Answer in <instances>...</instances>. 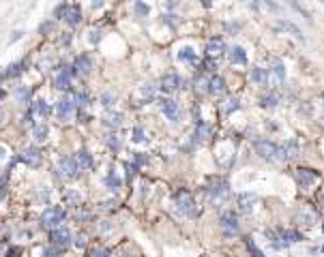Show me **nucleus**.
Here are the masks:
<instances>
[{"label":"nucleus","instance_id":"nucleus-1","mask_svg":"<svg viewBox=\"0 0 324 257\" xmlns=\"http://www.w3.org/2000/svg\"><path fill=\"white\" fill-rule=\"evenodd\" d=\"M256 152L260 154L264 161H271V163H282L285 161L284 157V148L282 146H275L273 142H268V139H260V142H256Z\"/></svg>","mask_w":324,"mask_h":257},{"label":"nucleus","instance_id":"nucleus-2","mask_svg":"<svg viewBox=\"0 0 324 257\" xmlns=\"http://www.w3.org/2000/svg\"><path fill=\"white\" fill-rule=\"evenodd\" d=\"M174 202H176V208L185 214V217H196L198 214V203H196V200H193V195L189 191H178Z\"/></svg>","mask_w":324,"mask_h":257},{"label":"nucleus","instance_id":"nucleus-3","mask_svg":"<svg viewBox=\"0 0 324 257\" xmlns=\"http://www.w3.org/2000/svg\"><path fill=\"white\" fill-rule=\"evenodd\" d=\"M64 221V210L61 206H54V208H47L41 217V223L45 225L47 229H54V227H61V223Z\"/></svg>","mask_w":324,"mask_h":257},{"label":"nucleus","instance_id":"nucleus-4","mask_svg":"<svg viewBox=\"0 0 324 257\" xmlns=\"http://www.w3.org/2000/svg\"><path fill=\"white\" fill-rule=\"evenodd\" d=\"M219 227L225 236H236L239 234V217H236L232 210H225L219 217Z\"/></svg>","mask_w":324,"mask_h":257},{"label":"nucleus","instance_id":"nucleus-5","mask_svg":"<svg viewBox=\"0 0 324 257\" xmlns=\"http://www.w3.org/2000/svg\"><path fill=\"white\" fill-rule=\"evenodd\" d=\"M230 195V184L225 180H213L208 186V197L213 202H223Z\"/></svg>","mask_w":324,"mask_h":257},{"label":"nucleus","instance_id":"nucleus-6","mask_svg":"<svg viewBox=\"0 0 324 257\" xmlns=\"http://www.w3.org/2000/svg\"><path fill=\"white\" fill-rule=\"evenodd\" d=\"M58 176L64 180H73L78 176V163L71 157H62L58 161Z\"/></svg>","mask_w":324,"mask_h":257},{"label":"nucleus","instance_id":"nucleus-7","mask_svg":"<svg viewBox=\"0 0 324 257\" xmlns=\"http://www.w3.org/2000/svg\"><path fill=\"white\" fill-rule=\"evenodd\" d=\"M294 176H296V182H299L303 189H309L314 182L320 180V174H318L316 169H307V167H299Z\"/></svg>","mask_w":324,"mask_h":257},{"label":"nucleus","instance_id":"nucleus-8","mask_svg":"<svg viewBox=\"0 0 324 257\" xmlns=\"http://www.w3.org/2000/svg\"><path fill=\"white\" fill-rule=\"evenodd\" d=\"M50 240H52V244L56 246V249L69 246V244H71V232H69L67 227H54Z\"/></svg>","mask_w":324,"mask_h":257},{"label":"nucleus","instance_id":"nucleus-9","mask_svg":"<svg viewBox=\"0 0 324 257\" xmlns=\"http://www.w3.org/2000/svg\"><path fill=\"white\" fill-rule=\"evenodd\" d=\"M157 103L161 105V110H163V114L167 116V120H172V122L181 120V107H178L176 101H172V99H157Z\"/></svg>","mask_w":324,"mask_h":257},{"label":"nucleus","instance_id":"nucleus-10","mask_svg":"<svg viewBox=\"0 0 324 257\" xmlns=\"http://www.w3.org/2000/svg\"><path fill=\"white\" fill-rule=\"evenodd\" d=\"M41 150L39 148H35V146H30V148H26V150H21L20 152V161H24V163H28L30 167H37V165H41Z\"/></svg>","mask_w":324,"mask_h":257},{"label":"nucleus","instance_id":"nucleus-11","mask_svg":"<svg viewBox=\"0 0 324 257\" xmlns=\"http://www.w3.org/2000/svg\"><path fill=\"white\" fill-rule=\"evenodd\" d=\"M75 111V101L71 96H64L56 103V114L62 118V120H67V118H71V114Z\"/></svg>","mask_w":324,"mask_h":257},{"label":"nucleus","instance_id":"nucleus-12","mask_svg":"<svg viewBox=\"0 0 324 257\" xmlns=\"http://www.w3.org/2000/svg\"><path fill=\"white\" fill-rule=\"evenodd\" d=\"M178 88H181V77H178L176 73L163 75V79H161V90H163L165 94H174Z\"/></svg>","mask_w":324,"mask_h":257},{"label":"nucleus","instance_id":"nucleus-13","mask_svg":"<svg viewBox=\"0 0 324 257\" xmlns=\"http://www.w3.org/2000/svg\"><path fill=\"white\" fill-rule=\"evenodd\" d=\"M256 203H258V195H256V193H243V195H239V210L243 214H251Z\"/></svg>","mask_w":324,"mask_h":257},{"label":"nucleus","instance_id":"nucleus-14","mask_svg":"<svg viewBox=\"0 0 324 257\" xmlns=\"http://www.w3.org/2000/svg\"><path fill=\"white\" fill-rule=\"evenodd\" d=\"M223 52H225V45H223V41H221V37L208 39V43H206V56L208 58H219Z\"/></svg>","mask_w":324,"mask_h":257},{"label":"nucleus","instance_id":"nucleus-15","mask_svg":"<svg viewBox=\"0 0 324 257\" xmlns=\"http://www.w3.org/2000/svg\"><path fill=\"white\" fill-rule=\"evenodd\" d=\"M64 21H67L69 26H78L80 21H82V9H80L78 4H69L67 13H64Z\"/></svg>","mask_w":324,"mask_h":257},{"label":"nucleus","instance_id":"nucleus-16","mask_svg":"<svg viewBox=\"0 0 324 257\" xmlns=\"http://www.w3.org/2000/svg\"><path fill=\"white\" fill-rule=\"evenodd\" d=\"M103 125L110 127V128L122 127V114H121V111H110V110H107L103 114Z\"/></svg>","mask_w":324,"mask_h":257},{"label":"nucleus","instance_id":"nucleus-17","mask_svg":"<svg viewBox=\"0 0 324 257\" xmlns=\"http://www.w3.org/2000/svg\"><path fill=\"white\" fill-rule=\"evenodd\" d=\"M73 159H75V163H78V169H90L93 167V157H90L88 150H80Z\"/></svg>","mask_w":324,"mask_h":257},{"label":"nucleus","instance_id":"nucleus-18","mask_svg":"<svg viewBox=\"0 0 324 257\" xmlns=\"http://www.w3.org/2000/svg\"><path fill=\"white\" fill-rule=\"evenodd\" d=\"M208 92H213V94L225 92V79L221 77V75H213V77L208 79Z\"/></svg>","mask_w":324,"mask_h":257},{"label":"nucleus","instance_id":"nucleus-19","mask_svg":"<svg viewBox=\"0 0 324 257\" xmlns=\"http://www.w3.org/2000/svg\"><path fill=\"white\" fill-rule=\"evenodd\" d=\"M73 69H75V73H78V75H86L90 71V58L86 56V54L78 56V58H75V62H73Z\"/></svg>","mask_w":324,"mask_h":257},{"label":"nucleus","instance_id":"nucleus-20","mask_svg":"<svg viewBox=\"0 0 324 257\" xmlns=\"http://www.w3.org/2000/svg\"><path fill=\"white\" fill-rule=\"evenodd\" d=\"M282 148H284V157L285 159H296V157H299L301 146H299V142H294V139H288Z\"/></svg>","mask_w":324,"mask_h":257},{"label":"nucleus","instance_id":"nucleus-21","mask_svg":"<svg viewBox=\"0 0 324 257\" xmlns=\"http://www.w3.org/2000/svg\"><path fill=\"white\" fill-rule=\"evenodd\" d=\"M230 62L232 64H247V52L243 47H232L230 50Z\"/></svg>","mask_w":324,"mask_h":257},{"label":"nucleus","instance_id":"nucleus-22","mask_svg":"<svg viewBox=\"0 0 324 257\" xmlns=\"http://www.w3.org/2000/svg\"><path fill=\"white\" fill-rule=\"evenodd\" d=\"M251 82L258 86H266L268 84V71L266 69H251Z\"/></svg>","mask_w":324,"mask_h":257},{"label":"nucleus","instance_id":"nucleus-23","mask_svg":"<svg viewBox=\"0 0 324 257\" xmlns=\"http://www.w3.org/2000/svg\"><path fill=\"white\" fill-rule=\"evenodd\" d=\"M210 135H213V127H210L208 122H202V120H200L198 127H196V137H198V139H208Z\"/></svg>","mask_w":324,"mask_h":257},{"label":"nucleus","instance_id":"nucleus-24","mask_svg":"<svg viewBox=\"0 0 324 257\" xmlns=\"http://www.w3.org/2000/svg\"><path fill=\"white\" fill-rule=\"evenodd\" d=\"M24 64L26 62H15V64H11V67L4 71L2 75H0V79H11V77H18V75L24 71Z\"/></svg>","mask_w":324,"mask_h":257},{"label":"nucleus","instance_id":"nucleus-25","mask_svg":"<svg viewBox=\"0 0 324 257\" xmlns=\"http://www.w3.org/2000/svg\"><path fill=\"white\" fill-rule=\"evenodd\" d=\"M178 58H181L182 62H189V64L198 62V56H196V52H193V47H182V50L178 52Z\"/></svg>","mask_w":324,"mask_h":257},{"label":"nucleus","instance_id":"nucleus-26","mask_svg":"<svg viewBox=\"0 0 324 257\" xmlns=\"http://www.w3.org/2000/svg\"><path fill=\"white\" fill-rule=\"evenodd\" d=\"M282 240H284V246L285 244H292V242H299V240H303V236H301L299 232H294V229H285V232H282Z\"/></svg>","mask_w":324,"mask_h":257},{"label":"nucleus","instance_id":"nucleus-27","mask_svg":"<svg viewBox=\"0 0 324 257\" xmlns=\"http://www.w3.org/2000/svg\"><path fill=\"white\" fill-rule=\"evenodd\" d=\"M32 114H39V116H43V118H47V116L52 114V110H50V105H47L45 101L39 99L35 105H32Z\"/></svg>","mask_w":324,"mask_h":257},{"label":"nucleus","instance_id":"nucleus-28","mask_svg":"<svg viewBox=\"0 0 324 257\" xmlns=\"http://www.w3.org/2000/svg\"><path fill=\"white\" fill-rule=\"evenodd\" d=\"M271 69H273V77L277 79V82H284V79H285L284 62H282V60H273V62H271Z\"/></svg>","mask_w":324,"mask_h":257},{"label":"nucleus","instance_id":"nucleus-29","mask_svg":"<svg viewBox=\"0 0 324 257\" xmlns=\"http://www.w3.org/2000/svg\"><path fill=\"white\" fill-rule=\"evenodd\" d=\"M262 107H266V110H273V107H277L279 103V94L277 92H271V94H266V96H262Z\"/></svg>","mask_w":324,"mask_h":257},{"label":"nucleus","instance_id":"nucleus-30","mask_svg":"<svg viewBox=\"0 0 324 257\" xmlns=\"http://www.w3.org/2000/svg\"><path fill=\"white\" fill-rule=\"evenodd\" d=\"M50 135V127L47 125H35V139L37 142H45Z\"/></svg>","mask_w":324,"mask_h":257},{"label":"nucleus","instance_id":"nucleus-31","mask_svg":"<svg viewBox=\"0 0 324 257\" xmlns=\"http://www.w3.org/2000/svg\"><path fill=\"white\" fill-rule=\"evenodd\" d=\"M277 28H284V30H288V32H292L294 37H299V39H303V35H301V30H299V26H294V24H290V21H285L282 19L277 24Z\"/></svg>","mask_w":324,"mask_h":257},{"label":"nucleus","instance_id":"nucleus-32","mask_svg":"<svg viewBox=\"0 0 324 257\" xmlns=\"http://www.w3.org/2000/svg\"><path fill=\"white\" fill-rule=\"evenodd\" d=\"M299 217H301V219H303V221H305V225H314V223L318 221V214H316L314 210H311V208H305V210L301 212Z\"/></svg>","mask_w":324,"mask_h":257},{"label":"nucleus","instance_id":"nucleus-33","mask_svg":"<svg viewBox=\"0 0 324 257\" xmlns=\"http://www.w3.org/2000/svg\"><path fill=\"white\" fill-rule=\"evenodd\" d=\"M15 99H18L20 103H28V101H30V90L26 88V86H20V88L15 90Z\"/></svg>","mask_w":324,"mask_h":257},{"label":"nucleus","instance_id":"nucleus-34","mask_svg":"<svg viewBox=\"0 0 324 257\" xmlns=\"http://www.w3.org/2000/svg\"><path fill=\"white\" fill-rule=\"evenodd\" d=\"M105 186H107V189H118V186H121V180L116 178V171H107V176H105Z\"/></svg>","mask_w":324,"mask_h":257},{"label":"nucleus","instance_id":"nucleus-35","mask_svg":"<svg viewBox=\"0 0 324 257\" xmlns=\"http://www.w3.org/2000/svg\"><path fill=\"white\" fill-rule=\"evenodd\" d=\"M196 92L198 94H206L208 92V79L206 77H198L196 79Z\"/></svg>","mask_w":324,"mask_h":257},{"label":"nucleus","instance_id":"nucleus-36","mask_svg":"<svg viewBox=\"0 0 324 257\" xmlns=\"http://www.w3.org/2000/svg\"><path fill=\"white\" fill-rule=\"evenodd\" d=\"M73 101H75V105H78V107H86V105L90 103V96L86 94V92H78V94L73 96Z\"/></svg>","mask_w":324,"mask_h":257},{"label":"nucleus","instance_id":"nucleus-37","mask_svg":"<svg viewBox=\"0 0 324 257\" xmlns=\"http://www.w3.org/2000/svg\"><path fill=\"white\" fill-rule=\"evenodd\" d=\"M239 107H241V103H239L236 99H228V101L223 103V111H225V114H232V111H236Z\"/></svg>","mask_w":324,"mask_h":257},{"label":"nucleus","instance_id":"nucleus-38","mask_svg":"<svg viewBox=\"0 0 324 257\" xmlns=\"http://www.w3.org/2000/svg\"><path fill=\"white\" fill-rule=\"evenodd\" d=\"M245 242H247V249L251 251V255H253V257H264V253L256 246V242H253V238H247Z\"/></svg>","mask_w":324,"mask_h":257},{"label":"nucleus","instance_id":"nucleus-39","mask_svg":"<svg viewBox=\"0 0 324 257\" xmlns=\"http://www.w3.org/2000/svg\"><path fill=\"white\" fill-rule=\"evenodd\" d=\"M67 9H69V2L58 4L56 11H54V18H56V19H64V13H67Z\"/></svg>","mask_w":324,"mask_h":257},{"label":"nucleus","instance_id":"nucleus-40","mask_svg":"<svg viewBox=\"0 0 324 257\" xmlns=\"http://www.w3.org/2000/svg\"><path fill=\"white\" fill-rule=\"evenodd\" d=\"M136 11H138V15H142V18H146V15L150 13L148 4H146V2H142V0H138V2H136Z\"/></svg>","mask_w":324,"mask_h":257},{"label":"nucleus","instance_id":"nucleus-41","mask_svg":"<svg viewBox=\"0 0 324 257\" xmlns=\"http://www.w3.org/2000/svg\"><path fill=\"white\" fill-rule=\"evenodd\" d=\"M105 144H107V146H110L112 150H118V148H121V142H118L116 135H107V137H105Z\"/></svg>","mask_w":324,"mask_h":257},{"label":"nucleus","instance_id":"nucleus-42","mask_svg":"<svg viewBox=\"0 0 324 257\" xmlns=\"http://www.w3.org/2000/svg\"><path fill=\"white\" fill-rule=\"evenodd\" d=\"M88 257H110V251L107 249H93V251H88Z\"/></svg>","mask_w":324,"mask_h":257},{"label":"nucleus","instance_id":"nucleus-43","mask_svg":"<svg viewBox=\"0 0 324 257\" xmlns=\"http://www.w3.org/2000/svg\"><path fill=\"white\" fill-rule=\"evenodd\" d=\"M41 257H62V253L56 249V246H50V249L43 251V255H41Z\"/></svg>","mask_w":324,"mask_h":257},{"label":"nucleus","instance_id":"nucleus-44","mask_svg":"<svg viewBox=\"0 0 324 257\" xmlns=\"http://www.w3.org/2000/svg\"><path fill=\"white\" fill-rule=\"evenodd\" d=\"M133 142H136V144L146 142V137H144V131H142V128H133Z\"/></svg>","mask_w":324,"mask_h":257},{"label":"nucleus","instance_id":"nucleus-45","mask_svg":"<svg viewBox=\"0 0 324 257\" xmlns=\"http://www.w3.org/2000/svg\"><path fill=\"white\" fill-rule=\"evenodd\" d=\"M112 101H114V94H112V92H107V94L101 96V103H103V107H110Z\"/></svg>","mask_w":324,"mask_h":257},{"label":"nucleus","instance_id":"nucleus-46","mask_svg":"<svg viewBox=\"0 0 324 257\" xmlns=\"http://www.w3.org/2000/svg\"><path fill=\"white\" fill-rule=\"evenodd\" d=\"M125 169H127V178H133L136 176V165H125Z\"/></svg>","mask_w":324,"mask_h":257},{"label":"nucleus","instance_id":"nucleus-47","mask_svg":"<svg viewBox=\"0 0 324 257\" xmlns=\"http://www.w3.org/2000/svg\"><path fill=\"white\" fill-rule=\"evenodd\" d=\"M4 195H7V186H4V182L0 180V202L4 200Z\"/></svg>","mask_w":324,"mask_h":257},{"label":"nucleus","instance_id":"nucleus-48","mask_svg":"<svg viewBox=\"0 0 324 257\" xmlns=\"http://www.w3.org/2000/svg\"><path fill=\"white\" fill-rule=\"evenodd\" d=\"M24 125L28 127V125H32V111H28V114L24 116Z\"/></svg>","mask_w":324,"mask_h":257},{"label":"nucleus","instance_id":"nucleus-49","mask_svg":"<svg viewBox=\"0 0 324 257\" xmlns=\"http://www.w3.org/2000/svg\"><path fill=\"white\" fill-rule=\"evenodd\" d=\"M50 30H52V24H50V21L41 26V32H43V35H45V32H50Z\"/></svg>","mask_w":324,"mask_h":257},{"label":"nucleus","instance_id":"nucleus-50","mask_svg":"<svg viewBox=\"0 0 324 257\" xmlns=\"http://www.w3.org/2000/svg\"><path fill=\"white\" fill-rule=\"evenodd\" d=\"M144 163H146V159H144L142 154H138V157H136V165H144Z\"/></svg>","mask_w":324,"mask_h":257},{"label":"nucleus","instance_id":"nucleus-51","mask_svg":"<svg viewBox=\"0 0 324 257\" xmlns=\"http://www.w3.org/2000/svg\"><path fill=\"white\" fill-rule=\"evenodd\" d=\"M20 37H21V32H18V30H15V32H13V35H11V43H13V41H18V39H20Z\"/></svg>","mask_w":324,"mask_h":257},{"label":"nucleus","instance_id":"nucleus-52","mask_svg":"<svg viewBox=\"0 0 324 257\" xmlns=\"http://www.w3.org/2000/svg\"><path fill=\"white\" fill-rule=\"evenodd\" d=\"M69 43H71V35H64L62 37V45H69Z\"/></svg>","mask_w":324,"mask_h":257},{"label":"nucleus","instance_id":"nucleus-53","mask_svg":"<svg viewBox=\"0 0 324 257\" xmlns=\"http://www.w3.org/2000/svg\"><path fill=\"white\" fill-rule=\"evenodd\" d=\"M2 238H4V227L0 225V240H2Z\"/></svg>","mask_w":324,"mask_h":257},{"label":"nucleus","instance_id":"nucleus-54","mask_svg":"<svg viewBox=\"0 0 324 257\" xmlns=\"http://www.w3.org/2000/svg\"><path fill=\"white\" fill-rule=\"evenodd\" d=\"M0 159H4V148H0Z\"/></svg>","mask_w":324,"mask_h":257},{"label":"nucleus","instance_id":"nucleus-55","mask_svg":"<svg viewBox=\"0 0 324 257\" xmlns=\"http://www.w3.org/2000/svg\"><path fill=\"white\" fill-rule=\"evenodd\" d=\"M0 99H4V90L2 88H0Z\"/></svg>","mask_w":324,"mask_h":257},{"label":"nucleus","instance_id":"nucleus-56","mask_svg":"<svg viewBox=\"0 0 324 257\" xmlns=\"http://www.w3.org/2000/svg\"><path fill=\"white\" fill-rule=\"evenodd\" d=\"M0 257H4V255H2V251H0Z\"/></svg>","mask_w":324,"mask_h":257},{"label":"nucleus","instance_id":"nucleus-57","mask_svg":"<svg viewBox=\"0 0 324 257\" xmlns=\"http://www.w3.org/2000/svg\"><path fill=\"white\" fill-rule=\"evenodd\" d=\"M0 120H2V114H0Z\"/></svg>","mask_w":324,"mask_h":257}]
</instances>
